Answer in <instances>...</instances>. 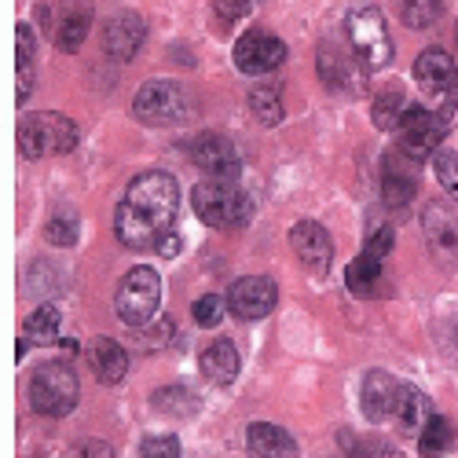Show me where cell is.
Masks as SVG:
<instances>
[{"label": "cell", "mask_w": 458, "mask_h": 458, "mask_svg": "<svg viewBox=\"0 0 458 458\" xmlns=\"http://www.w3.org/2000/svg\"><path fill=\"white\" fill-rule=\"evenodd\" d=\"M352 454L356 458H403L396 447H389V444H360V447H352Z\"/></svg>", "instance_id": "cell-37"}, {"label": "cell", "mask_w": 458, "mask_h": 458, "mask_svg": "<svg viewBox=\"0 0 458 458\" xmlns=\"http://www.w3.org/2000/svg\"><path fill=\"white\" fill-rule=\"evenodd\" d=\"M418 195V176L400 169L396 162H386V176H381V199H386L389 206L403 209L407 202H414Z\"/></svg>", "instance_id": "cell-22"}, {"label": "cell", "mask_w": 458, "mask_h": 458, "mask_svg": "<svg viewBox=\"0 0 458 458\" xmlns=\"http://www.w3.org/2000/svg\"><path fill=\"white\" fill-rule=\"evenodd\" d=\"M400 150L407 158L422 162L429 155H437L444 136H447V122L440 118L437 110H426V106H407L403 122H400Z\"/></svg>", "instance_id": "cell-9"}, {"label": "cell", "mask_w": 458, "mask_h": 458, "mask_svg": "<svg viewBox=\"0 0 458 458\" xmlns=\"http://www.w3.org/2000/svg\"><path fill=\"white\" fill-rule=\"evenodd\" d=\"M81 400V386L78 374H73L66 363H41L30 381V403L37 414L48 418H66Z\"/></svg>", "instance_id": "cell-7"}, {"label": "cell", "mask_w": 458, "mask_h": 458, "mask_svg": "<svg viewBox=\"0 0 458 458\" xmlns=\"http://www.w3.org/2000/svg\"><path fill=\"white\" fill-rule=\"evenodd\" d=\"M191 158H195L199 169L213 173L216 180H235L242 173L239 147L227 136H220V132H202L195 143H191Z\"/></svg>", "instance_id": "cell-13"}, {"label": "cell", "mask_w": 458, "mask_h": 458, "mask_svg": "<svg viewBox=\"0 0 458 458\" xmlns=\"http://www.w3.org/2000/svg\"><path fill=\"white\" fill-rule=\"evenodd\" d=\"M381 276H386V272H381V260L370 257V253H360L345 268V283H349V290L356 297H374L381 290Z\"/></svg>", "instance_id": "cell-21"}, {"label": "cell", "mask_w": 458, "mask_h": 458, "mask_svg": "<svg viewBox=\"0 0 458 458\" xmlns=\"http://www.w3.org/2000/svg\"><path fill=\"white\" fill-rule=\"evenodd\" d=\"M191 206H195L199 220L209 227H242L253 216V202L250 195L235 183V180H202L191 191Z\"/></svg>", "instance_id": "cell-2"}, {"label": "cell", "mask_w": 458, "mask_h": 458, "mask_svg": "<svg viewBox=\"0 0 458 458\" xmlns=\"http://www.w3.org/2000/svg\"><path fill=\"white\" fill-rule=\"evenodd\" d=\"M290 246H293L297 260H301L312 276H327V272H330L334 242H330V232H327L319 220H297V224L290 227Z\"/></svg>", "instance_id": "cell-12"}, {"label": "cell", "mask_w": 458, "mask_h": 458, "mask_svg": "<svg viewBox=\"0 0 458 458\" xmlns=\"http://www.w3.org/2000/svg\"><path fill=\"white\" fill-rule=\"evenodd\" d=\"M176 213H180V183L162 169H150L129 183L118 213H114V232L129 250H150L173 232Z\"/></svg>", "instance_id": "cell-1"}, {"label": "cell", "mask_w": 458, "mask_h": 458, "mask_svg": "<svg viewBox=\"0 0 458 458\" xmlns=\"http://www.w3.org/2000/svg\"><path fill=\"white\" fill-rule=\"evenodd\" d=\"M224 309H227V301L216 297V293H206L195 301V309H191V316H195L199 327H216L224 319Z\"/></svg>", "instance_id": "cell-33"}, {"label": "cell", "mask_w": 458, "mask_h": 458, "mask_svg": "<svg viewBox=\"0 0 458 458\" xmlns=\"http://www.w3.org/2000/svg\"><path fill=\"white\" fill-rule=\"evenodd\" d=\"M319 78L327 81V89L349 85V78H345V59H341L334 48H319Z\"/></svg>", "instance_id": "cell-32"}, {"label": "cell", "mask_w": 458, "mask_h": 458, "mask_svg": "<svg viewBox=\"0 0 458 458\" xmlns=\"http://www.w3.org/2000/svg\"><path fill=\"white\" fill-rule=\"evenodd\" d=\"M246 447L253 458H297V440L272 422H253L246 429Z\"/></svg>", "instance_id": "cell-17"}, {"label": "cell", "mask_w": 458, "mask_h": 458, "mask_svg": "<svg viewBox=\"0 0 458 458\" xmlns=\"http://www.w3.org/2000/svg\"><path fill=\"white\" fill-rule=\"evenodd\" d=\"M33 85H37V73H33V63L19 66V103H26V99H30Z\"/></svg>", "instance_id": "cell-40"}, {"label": "cell", "mask_w": 458, "mask_h": 458, "mask_svg": "<svg viewBox=\"0 0 458 458\" xmlns=\"http://www.w3.org/2000/svg\"><path fill=\"white\" fill-rule=\"evenodd\" d=\"M286 59V45L268 30H246L235 41V66L250 78H260V73H272L276 66H283Z\"/></svg>", "instance_id": "cell-10"}, {"label": "cell", "mask_w": 458, "mask_h": 458, "mask_svg": "<svg viewBox=\"0 0 458 458\" xmlns=\"http://www.w3.org/2000/svg\"><path fill=\"white\" fill-rule=\"evenodd\" d=\"M393 246H396V235H393V227H374L370 232V239H367V250L363 253H370V257H389L393 253Z\"/></svg>", "instance_id": "cell-35"}, {"label": "cell", "mask_w": 458, "mask_h": 458, "mask_svg": "<svg viewBox=\"0 0 458 458\" xmlns=\"http://www.w3.org/2000/svg\"><path fill=\"white\" fill-rule=\"evenodd\" d=\"M59 323H63V312L55 309V304H41L22 327V337L26 341H37V345H45V341H52L59 334Z\"/></svg>", "instance_id": "cell-27"}, {"label": "cell", "mask_w": 458, "mask_h": 458, "mask_svg": "<svg viewBox=\"0 0 458 458\" xmlns=\"http://www.w3.org/2000/svg\"><path fill=\"white\" fill-rule=\"evenodd\" d=\"M250 110L257 114L260 125H279L283 122V89L279 85H253L250 89Z\"/></svg>", "instance_id": "cell-23"}, {"label": "cell", "mask_w": 458, "mask_h": 458, "mask_svg": "<svg viewBox=\"0 0 458 458\" xmlns=\"http://www.w3.org/2000/svg\"><path fill=\"white\" fill-rule=\"evenodd\" d=\"M433 173H437V183L447 191V199L458 202V150L440 147L433 155Z\"/></svg>", "instance_id": "cell-30"}, {"label": "cell", "mask_w": 458, "mask_h": 458, "mask_svg": "<svg viewBox=\"0 0 458 458\" xmlns=\"http://www.w3.org/2000/svg\"><path fill=\"white\" fill-rule=\"evenodd\" d=\"M33 55H37V41H33V26H19V66H26V63H33Z\"/></svg>", "instance_id": "cell-36"}, {"label": "cell", "mask_w": 458, "mask_h": 458, "mask_svg": "<svg viewBox=\"0 0 458 458\" xmlns=\"http://www.w3.org/2000/svg\"><path fill=\"white\" fill-rule=\"evenodd\" d=\"M150 407H158L162 414H173V418H191L199 411V396L183 386H165L150 396Z\"/></svg>", "instance_id": "cell-25"}, {"label": "cell", "mask_w": 458, "mask_h": 458, "mask_svg": "<svg viewBox=\"0 0 458 458\" xmlns=\"http://www.w3.org/2000/svg\"><path fill=\"white\" fill-rule=\"evenodd\" d=\"M81 140L78 122H70L59 110L30 114L19 122V150L22 158H52V155H70Z\"/></svg>", "instance_id": "cell-3"}, {"label": "cell", "mask_w": 458, "mask_h": 458, "mask_svg": "<svg viewBox=\"0 0 458 458\" xmlns=\"http://www.w3.org/2000/svg\"><path fill=\"white\" fill-rule=\"evenodd\" d=\"M422 224H426V235H429L437 253H454L458 250V213L454 209H447L444 202H433V206H426Z\"/></svg>", "instance_id": "cell-19"}, {"label": "cell", "mask_w": 458, "mask_h": 458, "mask_svg": "<svg viewBox=\"0 0 458 458\" xmlns=\"http://www.w3.org/2000/svg\"><path fill=\"white\" fill-rule=\"evenodd\" d=\"M132 114L143 125H180L195 114V96L180 81H147L132 99Z\"/></svg>", "instance_id": "cell-5"}, {"label": "cell", "mask_w": 458, "mask_h": 458, "mask_svg": "<svg viewBox=\"0 0 458 458\" xmlns=\"http://www.w3.org/2000/svg\"><path fill=\"white\" fill-rule=\"evenodd\" d=\"M85 37H89V15H85V12H70V15L59 22V30H55V45H59L63 52H78Z\"/></svg>", "instance_id": "cell-29"}, {"label": "cell", "mask_w": 458, "mask_h": 458, "mask_svg": "<svg viewBox=\"0 0 458 458\" xmlns=\"http://www.w3.org/2000/svg\"><path fill=\"white\" fill-rule=\"evenodd\" d=\"M73 458H114V451L103 440H85L78 451H73Z\"/></svg>", "instance_id": "cell-38"}, {"label": "cell", "mask_w": 458, "mask_h": 458, "mask_svg": "<svg viewBox=\"0 0 458 458\" xmlns=\"http://www.w3.org/2000/svg\"><path fill=\"white\" fill-rule=\"evenodd\" d=\"M143 41H147V26H143V19L132 15V12L114 15V19L106 22V30H103V48H106L110 59H118V63L136 59V52L143 48Z\"/></svg>", "instance_id": "cell-15"}, {"label": "cell", "mask_w": 458, "mask_h": 458, "mask_svg": "<svg viewBox=\"0 0 458 458\" xmlns=\"http://www.w3.org/2000/svg\"><path fill=\"white\" fill-rule=\"evenodd\" d=\"M89 367L103 386H118V381L125 377V370H129V352L114 337H96L89 345Z\"/></svg>", "instance_id": "cell-16"}, {"label": "cell", "mask_w": 458, "mask_h": 458, "mask_svg": "<svg viewBox=\"0 0 458 458\" xmlns=\"http://www.w3.org/2000/svg\"><path fill=\"white\" fill-rule=\"evenodd\" d=\"M433 400L426 393H418L414 386H403V396H400V407H396V426L407 433V437H418L426 429V422L433 418Z\"/></svg>", "instance_id": "cell-20"}, {"label": "cell", "mask_w": 458, "mask_h": 458, "mask_svg": "<svg viewBox=\"0 0 458 458\" xmlns=\"http://www.w3.org/2000/svg\"><path fill=\"white\" fill-rule=\"evenodd\" d=\"M140 454L143 458H183V447H180V440L176 437H147L143 444H140Z\"/></svg>", "instance_id": "cell-34"}, {"label": "cell", "mask_w": 458, "mask_h": 458, "mask_svg": "<svg viewBox=\"0 0 458 458\" xmlns=\"http://www.w3.org/2000/svg\"><path fill=\"white\" fill-rule=\"evenodd\" d=\"M180 246H183V242H180V235H173V232H169V235H165V239H162L155 250H158L162 257H176V253H180Z\"/></svg>", "instance_id": "cell-41"}, {"label": "cell", "mask_w": 458, "mask_h": 458, "mask_svg": "<svg viewBox=\"0 0 458 458\" xmlns=\"http://www.w3.org/2000/svg\"><path fill=\"white\" fill-rule=\"evenodd\" d=\"M396 4L411 30H429L444 15V0H396Z\"/></svg>", "instance_id": "cell-28"}, {"label": "cell", "mask_w": 458, "mask_h": 458, "mask_svg": "<svg viewBox=\"0 0 458 458\" xmlns=\"http://www.w3.org/2000/svg\"><path fill=\"white\" fill-rule=\"evenodd\" d=\"M216 12L224 15V22H232V19H242L250 12L246 0H216Z\"/></svg>", "instance_id": "cell-39"}, {"label": "cell", "mask_w": 458, "mask_h": 458, "mask_svg": "<svg viewBox=\"0 0 458 458\" xmlns=\"http://www.w3.org/2000/svg\"><path fill=\"white\" fill-rule=\"evenodd\" d=\"M246 4H253V0H246Z\"/></svg>", "instance_id": "cell-43"}, {"label": "cell", "mask_w": 458, "mask_h": 458, "mask_svg": "<svg viewBox=\"0 0 458 458\" xmlns=\"http://www.w3.org/2000/svg\"><path fill=\"white\" fill-rule=\"evenodd\" d=\"M451 444H454V426H451V418H444V414H433L426 422V429L418 433V451L429 454V458L451 451Z\"/></svg>", "instance_id": "cell-24"}, {"label": "cell", "mask_w": 458, "mask_h": 458, "mask_svg": "<svg viewBox=\"0 0 458 458\" xmlns=\"http://www.w3.org/2000/svg\"><path fill=\"white\" fill-rule=\"evenodd\" d=\"M400 396H403V381L389 370H370L360 386V403L370 422H389V418H396Z\"/></svg>", "instance_id": "cell-14"}, {"label": "cell", "mask_w": 458, "mask_h": 458, "mask_svg": "<svg viewBox=\"0 0 458 458\" xmlns=\"http://www.w3.org/2000/svg\"><path fill=\"white\" fill-rule=\"evenodd\" d=\"M414 81L433 99V110L440 118L451 122L458 110V63L444 48H426L414 59Z\"/></svg>", "instance_id": "cell-6"}, {"label": "cell", "mask_w": 458, "mask_h": 458, "mask_svg": "<svg viewBox=\"0 0 458 458\" xmlns=\"http://www.w3.org/2000/svg\"><path fill=\"white\" fill-rule=\"evenodd\" d=\"M370 114H374V129H381V132H389V129H400L403 114H407L403 92H400V89H389V92H381V96L374 99Z\"/></svg>", "instance_id": "cell-26"}, {"label": "cell", "mask_w": 458, "mask_h": 458, "mask_svg": "<svg viewBox=\"0 0 458 458\" xmlns=\"http://www.w3.org/2000/svg\"><path fill=\"white\" fill-rule=\"evenodd\" d=\"M345 26H349L352 52L367 70H381V66L393 63V37H389V26H386V19H381L377 8L352 12Z\"/></svg>", "instance_id": "cell-8"}, {"label": "cell", "mask_w": 458, "mask_h": 458, "mask_svg": "<svg viewBox=\"0 0 458 458\" xmlns=\"http://www.w3.org/2000/svg\"><path fill=\"white\" fill-rule=\"evenodd\" d=\"M59 349H63L66 356H73V352H78V341H73V337H66V341H59Z\"/></svg>", "instance_id": "cell-42"}, {"label": "cell", "mask_w": 458, "mask_h": 458, "mask_svg": "<svg viewBox=\"0 0 458 458\" xmlns=\"http://www.w3.org/2000/svg\"><path fill=\"white\" fill-rule=\"evenodd\" d=\"M158 309H162V276L147 268V264H136L122 279L118 293H114V312L129 327H143L158 316Z\"/></svg>", "instance_id": "cell-4"}, {"label": "cell", "mask_w": 458, "mask_h": 458, "mask_svg": "<svg viewBox=\"0 0 458 458\" xmlns=\"http://www.w3.org/2000/svg\"><path fill=\"white\" fill-rule=\"evenodd\" d=\"M202 374L213 381V386H232V381L239 377V349L235 341L227 337H216L209 341V345L202 349Z\"/></svg>", "instance_id": "cell-18"}, {"label": "cell", "mask_w": 458, "mask_h": 458, "mask_svg": "<svg viewBox=\"0 0 458 458\" xmlns=\"http://www.w3.org/2000/svg\"><path fill=\"white\" fill-rule=\"evenodd\" d=\"M276 301H279V286L272 279H264V276H246L227 290V309H232V316L242 319V323L264 319L276 309Z\"/></svg>", "instance_id": "cell-11"}, {"label": "cell", "mask_w": 458, "mask_h": 458, "mask_svg": "<svg viewBox=\"0 0 458 458\" xmlns=\"http://www.w3.org/2000/svg\"><path fill=\"white\" fill-rule=\"evenodd\" d=\"M78 232H81V224H78V216H73V213H59V216H52L45 224V239L52 246H59V250L78 242Z\"/></svg>", "instance_id": "cell-31"}]
</instances>
